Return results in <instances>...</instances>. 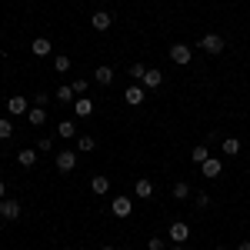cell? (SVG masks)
Instances as JSON below:
<instances>
[{
  "label": "cell",
  "instance_id": "cell-1",
  "mask_svg": "<svg viewBox=\"0 0 250 250\" xmlns=\"http://www.w3.org/2000/svg\"><path fill=\"white\" fill-rule=\"evenodd\" d=\"M224 47H227V43H224L220 34H204V37H200V50H204V54H210V57H220V54H224Z\"/></svg>",
  "mask_w": 250,
  "mask_h": 250
},
{
  "label": "cell",
  "instance_id": "cell-2",
  "mask_svg": "<svg viewBox=\"0 0 250 250\" xmlns=\"http://www.w3.org/2000/svg\"><path fill=\"white\" fill-rule=\"evenodd\" d=\"M20 210H23V207H20V200H14V197H3V200H0V220H3V224L17 220Z\"/></svg>",
  "mask_w": 250,
  "mask_h": 250
},
{
  "label": "cell",
  "instance_id": "cell-3",
  "mask_svg": "<svg viewBox=\"0 0 250 250\" xmlns=\"http://www.w3.org/2000/svg\"><path fill=\"white\" fill-rule=\"evenodd\" d=\"M54 164H57V170H60V173L77 170V150H60V154L54 157Z\"/></svg>",
  "mask_w": 250,
  "mask_h": 250
},
{
  "label": "cell",
  "instance_id": "cell-4",
  "mask_svg": "<svg viewBox=\"0 0 250 250\" xmlns=\"http://www.w3.org/2000/svg\"><path fill=\"white\" fill-rule=\"evenodd\" d=\"M110 213H114L117 220L130 217V213H134V200H130V197H114V204H110Z\"/></svg>",
  "mask_w": 250,
  "mask_h": 250
},
{
  "label": "cell",
  "instance_id": "cell-5",
  "mask_svg": "<svg viewBox=\"0 0 250 250\" xmlns=\"http://www.w3.org/2000/svg\"><path fill=\"white\" fill-rule=\"evenodd\" d=\"M190 57H193V50L187 47V43H173V47H170V60L177 63V67H187Z\"/></svg>",
  "mask_w": 250,
  "mask_h": 250
},
{
  "label": "cell",
  "instance_id": "cell-6",
  "mask_svg": "<svg viewBox=\"0 0 250 250\" xmlns=\"http://www.w3.org/2000/svg\"><path fill=\"white\" fill-rule=\"evenodd\" d=\"M7 110H10V117H27L30 100H27V97H10V100H7Z\"/></svg>",
  "mask_w": 250,
  "mask_h": 250
},
{
  "label": "cell",
  "instance_id": "cell-7",
  "mask_svg": "<svg viewBox=\"0 0 250 250\" xmlns=\"http://www.w3.org/2000/svg\"><path fill=\"white\" fill-rule=\"evenodd\" d=\"M170 240L173 244H187V240H190V227H187L184 220H173L170 224Z\"/></svg>",
  "mask_w": 250,
  "mask_h": 250
},
{
  "label": "cell",
  "instance_id": "cell-8",
  "mask_svg": "<svg viewBox=\"0 0 250 250\" xmlns=\"http://www.w3.org/2000/svg\"><path fill=\"white\" fill-rule=\"evenodd\" d=\"M110 23H114V17H110L107 10H94V14H90V27L100 30V34H104V30H110Z\"/></svg>",
  "mask_w": 250,
  "mask_h": 250
},
{
  "label": "cell",
  "instance_id": "cell-9",
  "mask_svg": "<svg viewBox=\"0 0 250 250\" xmlns=\"http://www.w3.org/2000/svg\"><path fill=\"white\" fill-rule=\"evenodd\" d=\"M220 170H224V164H220L217 157H207V160L200 164V173H204L207 180H213V177H220Z\"/></svg>",
  "mask_w": 250,
  "mask_h": 250
},
{
  "label": "cell",
  "instance_id": "cell-10",
  "mask_svg": "<svg viewBox=\"0 0 250 250\" xmlns=\"http://www.w3.org/2000/svg\"><path fill=\"white\" fill-rule=\"evenodd\" d=\"M124 100H127L130 107H140V104L147 100V94H144V87H140V83H134V87H127V90H124Z\"/></svg>",
  "mask_w": 250,
  "mask_h": 250
},
{
  "label": "cell",
  "instance_id": "cell-11",
  "mask_svg": "<svg viewBox=\"0 0 250 250\" xmlns=\"http://www.w3.org/2000/svg\"><path fill=\"white\" fill-rule=\"evenodd\" d=\"M30 50H34V57H50V54H54V43H50L47 37H34Z\"/></svg>",
  "mask_w": 250,
  "mask_h": 250
},
{
  "label": "cell",
  "instance_id": "cell-12",
  "mask_svg": "<svg viewBox=\"0 0 250 250\" xmlns=\"http://www.w3.org/2000/svg\"><path fill=\"white\" fill-rule=\"evenodd\" d=\"M94 80L100 83V87H110V83H114V67H107V63H100V67L94 70Z\"/></svg>",
  "mask_w": 250,
  "mask_h": 250
},
{
  "label": "cell",
  "instance_id": "cell-13",
  "mask_svg": "<svg viewBox=\"0 0 250 250\" xmlns=\"http://www.w3.org/2000/svg\"><path fill=\"white\" fill-rule=\"evenodd\" d=\"M160 83H164V74H160V70H147L144 80H140V87H144V90H157Z\"/></svg>",
  "mask_w": 250,
  "mask_h": 250
},
{
  "label": "cell",
  "instance_id": "cell-14",
  "mask_svg": "<svg viewBox=\"0 0 250 250\" xmlns=\"http://www.w3.org/2000/svg\"><path fill=\"white\" fill-rule=\"evenodd\" d=\"M134 193L140 197V200H150V197H154V180H137Z\"/></svg>",
  "mask_w": 250,
  "mask_h": 250
},
{
  "label": "cell",
  "instance_id": "cell-15",
  "mask_svg": "<svg viewBox=\"0 0 250 250\" xmlns=\"http://www.w3.org/2000/svg\"><path fill=\"white\" fill-rule=\"evenodd\" d=\"M57 137L74 140V137H77V124H74V120H60V124H57Z\"/></svg>",
  "mask_w": 250,
  "mask_h": 250
},
{
  "label": "cell",
  "instance_id": "cell-16",
  "mask_svg": "<svg viewBox=\"0 0 250 250\" xmlns=\"http://www.w3.org/2000/svg\"><path fill=\"white\" fill-rule=\"evenodd\" d=\"M17 164H20V167H34V164H37V150H34V147L17 150Z\"/></svg>",
  "mask_w": 250,
  "mask_h": 250
},
{
  "label": "cell",
  "instance_id": "cell-17",
  "mask_svg": "<svg viewBox=\"0 0 250 250\" xmlns=\"http://www.w3.org/2000/svg\"><path fill=\"white\" fill-rule=\"evenodd\" d=\"M27 120H30V127H43L47 124V110L43 107H30L27 110Z\"/></svg>",
  "mask_w": 250,
  "mask_h": 250
},
{
  "label": "cell",
  "instance_id": "cell-18",
  "mask_svg": "<svg viewBox=\"0 0 250 250\" xmlns=\"http://www.w3.org/2000/svg\"><path fill=\"white\" fill-rule=\"evenodd\" d=\"M74 114H77V117H90V114H94V100H87V97L74 100Z\"/></svg>",
  "mask_w": 250,
  "mask_h": 250
},
{
  "label": "cell",
  "instance_id": "cell-19",
  "mask_svg": "<svg viewBox=\"0 0 250 250\" xmlns=\"http://www.w3.org/2000/svg\"><path fill=\"white\" fill-rule=\"evenodd\" d=\"M74 87H70V83H60L57 87V94H54V100H60V104H74Z\"/></svg>",
  "mask_w": 250,
  "mask_h": 250
},
{
  "label": "cell",
  "instance_id": "cell-20",
  "mask_svg": "<svg viewBox=\"0 0 250 250\" xmlns=\"http://www.w3.org/2000/svg\"><path fill=\"white\" fill-rule=\"evenodd\" d=\"M94 147H97V140L90 134H77V154H90Z\"/></svg>",
  "mask_w": 250,
  "mask_h": 250
},
{
  "label": "cell",
  "instance_id": "cell-21",
  "mask_svg": "<svg viewBox=\"0 0 250 250\" xmlns=\"http://www.w3.org/2000/svg\"><path fill=\"white\" fill-rule=\"evenodd\" d=\"M170 193H173V200H187V197H190V184H187V180H177L170 187Z\"/></svg>",
  "mask_w": 250,
  "mask_h": 250
},
{
  "label": "cell",
  "instance_id": "cell-22",
  "mask_svg": "<svg viewBox=\"0 0 250 250\" xmlns=\"http://www.w3.org/2000/svg\"><path fill=\"white\" fill-rule=\"evenodd\" d=\"M90 190H94L97 197H104V193L110 190V180H107V177H90Z\"/></svg>",
  "mask_w": 250,
  "mask_h": 250
},
{
  "label": "cell",
  "instance_id": "cell-23",
  "mask_svg": "<svg viewBox=\"0 0 250 250\" xmlns=\"http://www.w3.org/2000/svg\"><path fill=\"white\" fill-rule=\"evenodd\" d=\"M224 154H227V157L240 154V140H237V137H224Z\"/></svg>",
  "mask_w": 250,
  "mask_h": 250
},
{
  "label": "cell",
  "instance_id": "cell-24",
  "mask_svg": "<svg viewBox=\"0 0 250 250\" xmlns=\"http://www.w3.org/2000/svg\"><path fill=\"white\" fill-rule=\"evenodd\" d=\"M10 137H14V120L0 117V140H10Z\"/></svg>",
  "mask_w": 250,
  "mask_h": 250
},
{
  "label": "cell",
  "instance_id": "cell-25",
  "mask_svg": "<svg viewBox=\"0 0 250 250\" xmlns=\"http://www.w3.org/2000/svg\"><path fill=\"white\" fill-rule=\"evenodd\" d=\"M207 157H210V150H207V144H200V147H193L190 160H193V164H197V167H200V164H204V160H207Z\"/></svg>",
  "mask_w": 250,
  "mask_h": 250
},
{
  "label": "cell",
  "instance_id": "cell-26",
  "mask_svg": "<svg viewBox=\"0 0 250 250\" xmlns=\"http://www.w3.org/2000/svg\"><path fill=\"white\" fill-rule=\"evenodd\" d=\"M54 70H57V74H67V70H70V57H67V54H57V57H54Z\"/></svg>",
  "mask_w": 250,
  "mask_h": 250
},
{
  "label": "cell",
  "instance_id": "cell-27",
  "mask_svg": "<svg viewBox=\"0 0 250 250\" xmlns=\"http://www.w3.org/2000/svg\"><path fill=\"white\" fill-rule=\"evenodd\" d=\"M127 74H130V80H137V83H140V80H144V74H147V67H144V63H134Z\"/></svg>",
  "mask_w": 250,
  "mask_h": 250
},
{
  "label": "cell",
  "instance_id": "cell-28",
  "mask_svg": "<svg viewBox=\"0 0 250 250\" xmlns=\"http://www.w3.org/2000/svg\"><path fill=\"white\" fill-rule=\"evenodd\" d=\"M147 250H167V240L164 237H150L147 240Z\"/></svg>",
  "mask_w": 250,
  "mask_h": 250
},
{
  "label": "cell",
  "instance_id": "cell-29",
  "mask_svg": "<svg viewBox=\"0 0 250 250\" xmlns=\"http://www.w3.org/2000/svg\"><path fill=\"white\" fill-rule=\"evenodd\" d=\"M37 150H40V154H50V150H54V140H50V137H40V140H37Z\"/></svg>",
  "mask_w": 250,
  "mask_h": 250
},
{
  "label": "cell",
  "instance_id": "cell-30",
  "mask_svg": "<svg viewBox=\"0 0 250 250\" xmlns=\"http://www.w3.org/2000/svg\"><path fill=\"white\" fill-rule=\"evenodd\" d=\"M70 87H74V94H77V97H83V94H87V87H90V83H87V80L80 77V80H74Z\"/></svg>",
  "mask_w": 250,
  "mask_h": 250
},
{
  "label": "cell",
  "instance_id": "cell-31",
  "mask_svg": "<svg viewBox=\"0 0 250 250\" xmlns=\"http://www.w3.org/2000/svg\"><path fill=\"white\" fill-rule=\"evenodd\" d=\"M197 207H200V210H204V207H210V193L197 190Z\"/></svg>",
  "mask_w": 250,
  "mask_h": 250
},
{
  "label": "cell",
  "instance_id": "cell-32",
  "mask_svg": "<svg viewBox=\"0 0 250 250\" xmlns=\"http://www.w3.org/2000/svg\"><path fill=\"white\" fill-rule=\"evenodd\" d=\"M50 104V94H37L34 97V107H47Z\"/></svg>",
  "mask_w": 250,
  "mask_h": 250
},
{
  "label": "cell",
  "instance_id": "cell-33",
  "mask_svg": "<svg viewBox=\"0 0 250 250\" xmlns=\"http://www.w3.org/2000/svg\"><path fill=\"white\" fill-rule=\"evenodd\" d=\"M7 197V180H0V200Z\"/></svg>",
  "mask_w": 250,
  "mask_h": 250
},
{
  "label": "cell",
  "instance_id": "cell-34",
  "mask_svg": "<svg viewBox=\"0 0 250 250\" xmlns=\"http://www.w3.org/2000/svg\"><path fill=\"white\" fill-rule=\"evenodd\" d=\"M237 250H250V240H240V244H237Z\"/></svg>",
  "mask_w": 250,
  "mask_h": 250
},
{
  "label": "cell",
  "instance_id": "cell-35",
  "mask_svg": "<svg viewBox=\"0 0 250 250\" xmlns=\"http://www.w3.org/2000/svg\"><path fill=\"white\" fill-rule=\"evenodd\" d=\"M170 250H187V247H184V244H173V247Z\"/></svg>",
  "mask_w": 250,
  "mask_h": 250
},
{
  "label": "cell",
  "instance_id": "cell-36",
  "mask_svg": "<svg viewBox=\"0 0 250 250\" xmlns=\"http://www.w3.org/2000/svg\"><path fill=\"white\" fill-rule=\"evenodd\" d=\"M100 250H117V247H110V244H104V247H100Z\"/></svg>",
  "mask_w": 250,
  "mask_h": 250
},
{
  "label": "cell",
  "instance_id": "cell-37",
  "mask_svg": "<svg viewBox=\"0 0 250 250\" xmlns=\"http://www.w3.org/2000/svg\"><path fill=\"white\" fill-rule=\"evenodd\" d=\"M0 233H3V220H0Z\"/></svg>",
  "mask_w": 250,
  "mask_h": 250
},
{
  "label": "cell",
  "instance_id": "cell-38",
  "mask_svg": "<svg viewBox=\"0 0 250 250\" xmlns=\"http://www.w3.org/2000/svg\"><path fill=\"white\" fill-rule=\"evenodd\" d=\"M217 250H227V247H217Z\"/></svg>",
  "mask_w": 250,
  "mask_h": 250
},
{
  "label": "cell",
  "instance_id": "cell-39",
  "mask_svg": "<svg viewBox=\"0 0 250 250\" xmlns=\"http://www.w3.org/2000/svg\"><path fill=\"white\" fill-rule=\"evenodd\" d=\"M124 250H130V247H124Z\"/></svg>",
  "mask_w": 250,
  "mask_h": 250
}]
</instances>
